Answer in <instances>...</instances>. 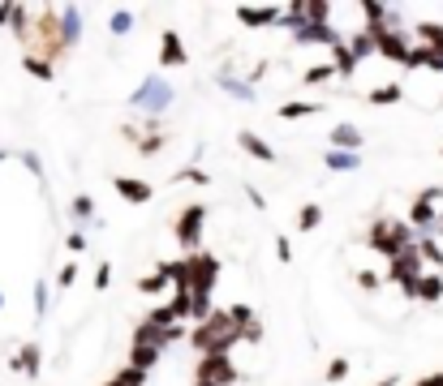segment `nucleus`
<instances>
[{"label":"nucleus","instance_id":"39","mask_svg":"<svg viewBox=\"0 0 443 386\" xmlns=\"http://www.w3.org/2000/svg\"><path fill=\"white\" fill-rule=\"evenodd\" d=\"M241 344H263V322H258V318L241 330Z\"/></svg>","mask_w":443,"mask_h":386},{"label":"nucleus","instance_id":"45","mask_svg":"<svg viewBox=\"0 0 443 386\" xmlns=\"http://www.w3.org/2000/svg\"><path fill=\"white\" fill-rule=\"evenodd\" d=\"M357 283H362V288H366V292H375V288H379V283H383V279H379V275H371V271H357Z\"/></svg>","mask_w":443,"mask_h":386},{"label":"nucleus","instance_id":"37","mask_svg":"<svg viewBox=\"0 0 443 386\" xmlns=\"http://www.w3.org/2000/svg\"><path fill=\"white\" fill-rule=\"evenodd\" d=\"M327 382H344V378H349V360H344V356H336V360H327V373H323Z\"/></svg>","mask_w":443,"mask_h":386},{"label":"nucleus","instance_id":"46","mask_svg":"<svg viewBox=\"0 0 443 386\" xmlns=\"http://www.w3.org/2000/svg\"><path fill=\"white\" fill-rule=\"evenodd\" d=\"M73 279H78V266H73V262H69V266H61V275H56V283H61V288H69Z\"/></svg>","mask_w":443,"mask_h":386},{"label":"nucleus","instance_id":"28","mask_svg":"<svg viewBox=\"0 0 443 386\" xmlns=\"http://www.w3.org/2000/svg\"><path fill=\"white\" fill-rule=\"evenodd\" d=\"M323 163H327L332 172H357V168H362V154H349V150H327V154H323Z\"/></svg>","mask_w":443,"mask_h":386},{"label":"nucleus","instance_id":"10","mask_svg":"<svg viewBox=\"0 0 443 386\" xmlns=\"http://www.w3.org/2000/svg\"><path fill=\"white\" fill-rule=\"evenodd\" d=\"M160 65H164V69L189 65V51H185V43H181L177 31H164V35H160Z\"/></svg>","mask_w":443,"mask_h":386},{"label":"nucleus","instance_id":"26","mask_svg":"<svg viewBox=\"0 0 443 386\" xmlns=\"http://www.w3.org/2000/svg\"><path fill=\"white\" fill-rule=\"evenodd\" d=\"M413 31H417V39H422V47H430V51L443 56V22H417Z\"/></svg>","mask_w":443,"mask_h":386},{"label":"nucleus","instance_id":"3","mask_svg":"<svg viewBox=\"0 0 443 386\" xmlns=\"http://www.w3.org/2000/svg\"><path fill=\"white\" fill-rule=\"evenodd\" d=\"M413 241H417V232L405 219H375L371 232H366V245H371L375 253H383L387 262H391V257H401L405 249H413Z\"/></svg>","mask_w":443,"mask_h":386},{"label":"nucleus","instance_id":"48","mask_svg":"<svg viewBox=\"0 0 443 386\" xmlns=\"http://www.w3.org/2000/svg\"><path fill=\"white\" fill-rule=\"evenodd\" d=\"M121 138H125V142H134V146H138V138H142V134H138L134 124H121Z\"/></svg>","mask_w":443,"mask_h":386},{"label":"nucleus","instance_id":"14","mask_svg":"<svg viewBox=\"0 0 443 386\" xmlns=\"http://www.w3.org/2000/svg\"><path fill=\"white\" fill-rule=\"evenodd\" d=\"M413 249H417V257H422V266H430V271H439V275H443V245H439L435 232L417 236V241H413Z\"/></svg>","mask_w":443,"mask_h":386},{"label":"nucleus","instance_id":"8","mask_svg":"<svg viewBox=\"0 0 443 386\" xmlns=\"http://www.w3.org/2000/svg\"><path fill=\"white\" fill-rule=\"evenodd\" d=\"M194 378H199V382H215V386H233L241 378V369L233 365V356H199Z\"/></svg>","mask_w":443,"mask_h":386},{"label":"nucleus","instance_id":"30","mask_svg":"<svg viewBox=\"0 0 443 386\" xmlns=\"http://www.w3.org/2000/svg\"><path fill=\"white\" fill-rule=\"evenodd\" d=\"M22 65H26V73H31V77H39V82H52V77H56V69L47 65L43 56H35V51H26V56H22Z\"/></svg>","mask_w":443,"mask_h":386},{"label":"nucleus","instance_id":"6","mask_svg":"<svg viewBox=\"0 0 443 386\" xmlns=\"http://www.w3.org/2000/svg\"><path fill=\"white\" fill-rule=\"evenodd\" d=\"M422 271H426V266H422V257H417V249H405L401 257H391V262H387V283H396L405 296H413Z\"/></svg>","mask_w":443,"mask_h":386},{"label":"nucleus","instance_id":"11","mask_svg":"<svg viewBox=\"0 0 443 386\" xmlns=\"http://www.w3.org/2000/svg\"><path fill=\"white\" fill-rule=\"evenodd\" d=\"M112 189L125 198L130 206H142V202H151V198H155V189L146 185V180H138V176H112Z\"/></svg>","mask_w":443,"mask_h":386},{"label":"nucleus","instance_id":"31","mask_svg":"<svg viewBox=\"0 0 443 386\" xmlns=\"http://www.w3.org/2000/svg\"><path fill=\"white\" fill-rule=\"evenodd\" d=\"M318 223H323V206H318V202H306L302 211H297V232H314Z\"/></svg>","mask_w":443,"mask_h":386},{"label":"nucleus","instance_id":"24","mask_svg":"<svg viewBox=\"0 0 443 386\" xmlns=\"http://www.w3.org/2000/svg\"><path fill=\"white\" fill-rule=\"evenodd\" d=\"M323 103H310V99H288L280 103V120H302V116H318Z\"/></svg>","mask_w":443,"mask_h":386},{"label":"nucleus","instance_id":"21","mask_svg":"<svg viewBox=\"0 0 443 386\" xmlns=\"http://www.w3.org/2000/svg\"><path fill=\"white\" fill-rule=\"evenodd\" d=\"M168 146V134H160V116H146V138H138L142 154H160Z\"/></svg>","mask_w":443,"mask_h":386},{"label":"nucleus","instance_id":"13","mask_svg":"<svg viewBox=\"0 0 443 386\" xmlns=\"http://www.w3.org/2000/svg\"><path fill=\"white\" fill-rule=\"evenodd\" d=\"M413 300L417 305H439L443 300V275L439 271H422V279H417V288H413Z\"/></svg>","mask_w":443,"mask_h":386},{"label":"nucleus","instance_id":"40","mask_svg":"<svg viewBox=\"0 0 443 386\" xmlns=\"http://www.w3.org/2000/svg\"><path fill=\"white\" fill-rule=\"evenodd\" d=\"M245 198H250L254 211H267V198H263V189H258V185H245Z\"/></svg>","mask_w":443,"mask_h":386},{"label":"nucleus","instance_id":"53","mask_svg":"<svg viewBox=\"0 0 443 386\" xmlns=\"http://www.w3.org/2000/svg\"><path fill=\"white\" fill-rule=\"evenodd\" d=\"M0 305H5V296H0Z\"/></svg>","mask_w":443,"mask_h":386},{"label":"nucleus","instance_id":"16","mask_svg":"<svg viewBox=\"0 0 443 386\" xmlns=\"http://www.w3.org/2000/svg\"><path fill=\"white\" fill-rule=\"evenodd\" d=\"M332 69H336V77H353L357 73V56L349 51V43H344V35L332 43Z\"/></svg>","mask_w":443,"mask_h":386},{"label":"nucleus","instance_id":"41","mask_svg":"<svg viewBox=\"0 0 443 386\" xmlns=\"http://www.w3.org/2000/svg\"><path fill=\"white\" fill-rule=\"evenodd\" d=\"M35 314H47V283H35Z\"/></svg>","mask_w":443,"mask_h":386},{"label":"nucleus","instance_id":"9","mask_svg":"<svg viewBox=\"0 0 443 386\" xmlns=\"http://www.w3.org/2000/svg\"><path fill=\"white\" fill-rule=\"evenodd\" d=\"M130 103H134V108H146V112H160V108L172 103V86L164 82V77H146V82L130 95Z\"/></svg>","mask_w":443,"mask_h":386},{"label":"nucleus","instance_id":"44","mask_svg":"<svg viewBox=\"0 0 443 386\" xmlns=\"http://www.w3.org/2000/svg\"><path fill=\"white\" fill-rule=\"evenodd\" d=\"M108 283H112V266L104 262L100 271H95V292H104V288H108Z\"/></svg>","mask_w":443,"mask_h":386},{"label":"nucleus","instance_id":"17","mask_svg":"<svg viewBox=\"0 0 443 386\" xmlns=\"http://www.w3.org/2000/svg\"><path fill=\"white\" fill-rule=\"evenodd\" d=\"M280 17H284V13H280V9H272V5H267V9L241 5V9H237V22H241V26H276Z\"/></svg>","mask_w":443,"mask_h":386},{"label":"nucleus","instance_id":"2","mask_svg":"<svg viewBox=\"0 0 443 386\" xmlns=\"http://www.w3.org/2000/svg\"><path fill=\"white\" fill-rule=\"evenodd\" d=\"M31 43L39 47L35 56H43L47 65L65 56L69 47H65V35H61V9H52V5L35 9V22H31Z\"/></svg>","mask_w":443,"mask_h":386},{"label":"nucleus","instance_id":"7","mask_svg":"<svg viewBox=\"0 0 443 386\" xmlns=\"http://www.w3.org/2000/svg\"><path fill=\"white\" fill-rule=\"evenodd\" d=\"M435 202H443V189H422V193H417V202L409 206V215H405V223L413 227V232H422V236H426V232L430 227H439V211H435Z\"/></svg>","mask_w":443,"mask_h":386},{"label":"nucleus","instance_id":"5","mask_svg":"<svg viewBox=\"0 0 443 386\" xmlns=\"http://www.w3.org/2000/svg\"><path fill=\"white\" fill-rule=\"evenodd\" d=\"M203 223H207V202H189L181 206V215L172 219V236L185 253H199L203 249Z\"/></svg>","mask_w":443,"mask_h":386},{"label":"nucleus","instance_id":"20","mask_svg":"<svg viewBox=\"0 0 443 386\" xmlns=\"http://www.w3.org/2000/svg\"><path fill=\"white\" fill-rule=\"evenodd\" d=\"M215 82L224 86L228 95H237L241 103H254V99H258V95H254V86H250V82H241V77H237V73H228V69H219V73H215Z\"/></svg>","mask_w":443,"mask_h":386},{"label":"nucleus","instance_id":"35","mask_svg":"<svg viewBox=\"0 0 443 386\" xmlns=\"http://www.w3.org/2000/svg\"><path fill=\"white\" fill-rule=\"evenodd\" d=\"M228 322H233L237 330H245V326L254 322V309H250V305H233V309H228Z\"/></svg>","mask_w":443,"mask_h":386},{"label":"nucleus","instance_id":"15","mask_svg":"<svg viewBox=\"0 0 443 386\" xmlns=\"http://www.w3.org/2000/svg\"><path fill=\"white\" fill-rule=\"evenodd\" d=\"M362 129L357 124H336L332 129V150H349V154H362Z\"/></svg>","mask_w":443,"mask_h":386},{"label":"nucleus","instance_id":"51","mask_svg":"<svg viewBox=\"0 0 443 386\" xmlns=\"http://www.w3.org/2000/svg\"><path fill=\"white\" fill-rule=\"evenodd\" d=\"M194 386H215V382H199V378H194Z\"/></svg>","mask_w":443,"mask_h":386},{"label":"nucleus","instance_id":"18","mask_svg":"<svg viewBox=\"0 0 443 386\" xmlns=\"http://www.w3.org/2000/svg\"><path fill=\"white\" fill-rule=\"evenodd\" d=\"M61 35H65V47H73L82 39V9L78 5H65L61 9Z\"/></svg>","mask_w":443,"mask_h":386},{"label":"nucleus","instance_id":"43","mask_svg":"<svg viewBox=\"0 0 443 386\" xmlns=\"http://www.w3.org/2000/svg\"><path fill=\"white\" fill-rule=\"evenodd\" d=\"M276 257L280 262H293V241L288 236H276Z\"/></svg>","mask_w":443,"mask_h":386},{"label":"nucleus","instance_id":"38","mask_svg":"<svg viewBox=\"0 0 443 386\" xmlns=\"http://www.w3.org/2000/svg\"><path fill=\"white\" fill-rule=\"evenodd\" d=\"M177 180H189V185H207L211 176H207L203 168H194V163H189V168H181V172H177Z\"/></svg>","mask_w":443,"mask_h":386},{"label":"nucleus","instance_id":"12","mask_svg":"<svg viewBox=\"0 0 443 386\" xmlns=\"http://www.w3.org/2000/svg\"><path fill=\"white\" fill-rule=\"evenodd\" d=\"M237 146L250 154V159H258V163H276V150H272V142H263L254 129H241L237 134Z\"/></svg>","mask_w":443,"mask_h":386},{"label":"nucleus","instance_id":"4","mask_svg":"<svg viewBox=\"0 0 443 386\" xmlns=\"http://www.w3.org/2000/svg\"><path fill=\"white\" fill-rule=\"evenodd\" d=\"M181 266H185V292L211 296L215 279H219V257L207 253V249H199V253H185V257H181Z\"/></svg>","mask_w":443,"mask_h":386},{"label":"nucleus","instance_id":"32","mask_svg":"<svg viewBox=\"0 0 443 386\" xmlns=\"http://www.w3.org/2000/svg\"><path fill=\"white\" fill-rule=\"evenodd\" d=\"M332 77H336L332 65H314V69L302 73V86H323V82H332Z\"/></svg>","mask_w":443,"mask_h":386},{"label":"nucleus","instance_id":"29","mask_svg":"<svg viewBox=\"0 0 443 386\" xmlns=\"http://www.w3.org/2000/svg\"><path fill=\"white\" fill-rule=\"evenodd\" d=\"M344 43H349V51H353V56H357V65H362L366 56H375V35L366 31V26H362V31H357L353 39H344Z\"/></svg>","mask_w":443,"mask_h":386},{"label":"nucleus","instance_id":"49","mask_svg":"<svg viewBox=\"0 0 443 386\" xmlns=\"http://www.w3.org/2000/svg\"><path fill=\"white\" fill-rule=\"evenodd\" d=\"M396 382H401L396 373H387V378H383V382H375V386H396Z\"/></svg>","mask_w":443,"mask_h":386},{"label":"nucleus","instance_id":"25","mask_svg":"<svg viewBox=\"0 0 443 386\" xmlns=\"http://www.w3.org/2000/svg\"><path fill=\"white\" fill-rule=\"evenodd\" d=\"M168 288H172V279H168L164 262H160L151 275H142V279H138V292H142V296H155V292H168Z\"/></svg>","mask_w":443,"mask_h":386},{"label":"nucleus","instance_id":"19","mask_svg":"<svg viewBox=\"0 0 443 386\" xmlns=\"http://www.w3.org/2000/svg\"><path fill=\"white\" fill-rule=\"evenodd\" d=\"M405 99V86L401 82H387V86H371L366 90V103L371 108H391V103H401Z\"/></svg>","mask_w":443,"mask_h":386},{"label":"nucleus","instance_id":"50","mask_svg":"<svg viewBox=\"0 0 443 386\" xmlns=\"http://www.w3.org/2000/svg\"><path fill=\"white\" fill-rule=\"evenodd\" d=\"M0 22H9V9H5V5H0Z\"/></svg>","mask_w":443,"mask_h":386},{"label":"nucleus","instance_id":"23","mask_svg":"<svg viewBox=\"0 0 443 386\" xmlns=\"http://www.w3.org/2000/svg\"><path fill=\"white\" fill-rule=\"evenodd\" d=\"M160 348H146V344H130V365L134 369H142V373H151L155 365H160Z\"/></svg>","mask_w":443,"mask_h":386},{"label":"nucleus","instance_id":"33","mask_svg":"<svg viewBox=\"0 0 443 386\" xmlns=\"http://www.w3.org/2000/svg\"><path fill=\"white\" fill-rule=\"evenodd\" d=\"M69 211H73V219H78V223H91V219H95V202H91L86 193H78V198H73V206H69Z\"/></svg>","mask_w":443,"mask_h":386},{"label":"nucleus","instance_id":"47","mask_svg":"<svg viewBox=\"0 0 443 386\" xmlns=\"http://www.w3.org/2000/svg\"><path fill=\"white\" fill-rule=\"evenodd\" d=\"M413 386H443V373H426V378H417Z\"/></svg>","mask_w":443,"mask_h":386},{"label":"nucleus","instance_id":"22","mask_svg":"<svg viewBox=\"0 0 443 386\" xmlns=\"http://www.w3.org/2000/svg\"><path fill=\"white\" fill-rule=\"evenodd\" d=\"M293 39L297 43H336L340 39V31H332V26H297V31H293Z\"/></svg>","mask_w":443,"mask_h":386},{"label":"nucleus","instance_id":"34","mask_svg":"<svg viewBox=\"0 0 443 386\" xmlns=\"http://www.w3.org/2000/svg\"><path fill=\"white\" fill-rule=\"evenodd\" d=\"M134 31V13L130 9H112V35H130Z\"/></svg>","mask_w":443,"mask_h":386},{"label":"nucleus","instance_id":"27","mask_svg":"<svg viewBox=\"0 0 443 386\" xmlns=\"http://www.w3.org/2000/svg\"><path fill=\"white\" fill-rule=\"evenodd\" d=\"M39 365H43V352H39V344H26L17 356H13V369H26V378H35L39 373Z\"/></svg>","mask_w":443,"mask_h":386},{"label":"nucleus","instance_id":"52","mask_svg":"<svg viewBox=\"0 0 443 386\" xmlns=\"http://www.w3.org/2000/svg\"><path fill=\"white\" fill-rule=\"evenodd\" d=\"M104 386H121V382H116V378H108V382H104Z\"/></svg>","mask_w":443,"mask_h":386},{"label":"nucleus","instance_id":"42","mask_svg":"<svg viewBox=\"0 0 443 386\" xmlns=\"http://www.w3.org/2000/svg\"><path fill=\"white\" fill-rule=\"evenodd\" d=\"M65 245H69L73 253H82V249H86V232H82V227H78V232H69V236H65Z\"/></svg>","mask_w":443,"mask_h":386},{"label":"nucleus","instance_id":"1","mask_svg":"<svg viewBox=\"0 0 443 386\" xmlns=\"http://www.w3.org/2000/svg\"><path fill=\"white\" fill-rule=\"evenodd\" d=\"M237 344H241V330L228 322V309H215L207 322L189 326V348L199 356H233Z\"/></svg>","mask_w":443,"mask_h":386},{"label":"nucleus","instance_id":"36","mask_svg":"<svg viewBox=\"0 0 443 386\" xmlns=\"http://www.w3.org/2000/svg\"><path fill=\"white\" fill-rule=\"evenodd\" d=\"M112 378H116L121 386H146V373H142V369H134V365H125V369H116Z\"/></svg>","mask_w":443,"mask_h":386}]
</instances>
